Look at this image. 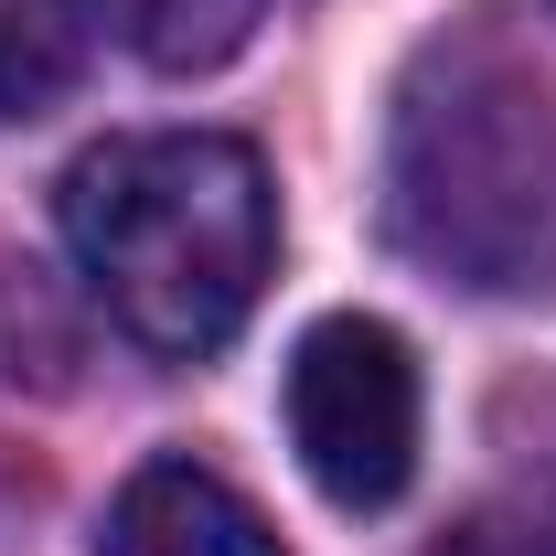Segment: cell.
Listing matches in <instances>:
<instances>
[{
    "label": "cell",
    "mask_w": 556,
    "mask_h": 556,
    "mask_svg": "<svg viewBox=\"0 0 556 556\" xmlns=\"http://www.w3.org/2000/svg\"><path fill=\"white\" fill-rule=\"evenodd\" d=\"M65 247L108 321L150 353H214L268 289L278 257V204L257 150L225 129H150L108 139L65 172Z\"/></svg>",
    "instance_id": "1"
},
{
    "label": "cell",
    "mask_w": 556,
    "mask_h": 556,
    "mask_svg": "<svg viewBox=\"0 0 556 556\" xmlns=\"http://www.w3.org/2000/svg\"><path fill=\"white\" fill-rule=\"evenodd\" d=\"M386 225L460 289H556V97L503 54H428L386 139Z\"/></svg>",
    "instance_id": "2"
},
{
    "label": "cell",
    "mask_w": 556,
    "mask_h": 556,
    "mask_svg": "<svg viewBox=\"0 0 556 556\" xmlns=\"http://www.w3.org/2000/svg\"><path fill=\"white\" fill-rule=\"evenodd\" d=\"M289 450L343 514H386L417 482V439H428V396H417V353L396 321L375 311H332L289 343Z\"/></svg>",
    "instance_id": "3"
},
{
    "label": "cell",
    "mask_w": 556,
    "mask_h": 556,
    "mask_svg": "<svg viewBox=\"0 0 556 556\" xmlns=\"http://www.w3.org/2000/svg\"><path fill=\"white\" fill-rule=\"evenodd\" d=\"M97 556H289V546H278V525L225 471L150 460V471L118 482L108 525H97Z\"/></svg>",
    "instance_id": "4"
},
{
    "label": "cell",
    "mask_w": 556,
    "mask_h": 556,
    "mask_svg": "<svg viewBox=\"0 0 556 556\" xmlns=\"http://www.w3.org/2000/svg\"><path fill=\"white\" fill-rule=\"evenodd\" d=\"M108 33V0H0V118H43Z\"/></svg>",
    "instance_id": "5"
},
{
    "label": "cell",
    "mask_w": 556,
    "mask_h": 556,
    "mask_svg": "<svg viewBox=\"0 0 556 556\" xmlns=\"http://www.w3.org/2000/svg\"><path fill=\"white\" fill-rule=\"evenodd\" d=\"M118 11H129V43H139L161 75L225 65V54L268 22V0H118Z\"/></svg>",
    "instance_id": "6"
},
{
    "label": "cell",
    "mask_w": 556,
    "mask_h": 556,
    "mask_svg": "<svg viewBox=\"0 0 556 556\" xmlns=\"http://www.w3.org/2000/svg\"><path fill=\"white\" fill-rule=\"evenodd\" d=\"M460 556H556V482H525V492H503L492 514H471Z\"/></svg>",
    "instance_id": "7"
}]
</instances>
